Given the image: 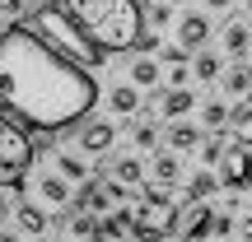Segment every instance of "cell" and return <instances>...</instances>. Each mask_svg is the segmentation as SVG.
<instances>
[{"label":"cell","instance_id":"cell-15","mask_svg":"<svg viewBox=\"0 0 252 242\" xmlns=\"http://www.w3.org/2000/svg\"><path fill=\"white\" fill-rule=\"evenodd\" d=\"M9 215H14V224H19V238H42L47 233V210L33 205V200H19Z\"/></svg>","mask_w":252,"mask_h":242},{"label":"cell","instance_id":"cell-19","mask_svg":"<svg viewBox=\"0 0 252 242\" xmlns=\"http://www.w3.org/2000/svg\"><path fill=\"white\" fill-rule=\"evenodd\" d=\"M191 75H196L201 84H220V70H224V52H206V47H196V56H191L187 65Z\"/></svg>","mask_w":252,"mask_h":242},{"label":"cell","instance_id":"cell-25","mask_svg":"<svg viewBox=\"0 0 252 242\" xmlns=\"http://www.w3.org/2000/svg\"><path fill=\"white\" fill-rule=\"evenodd\" d=\"M224 135H210V140H206V135H201V144H196V159L201 163H206V168H220V159H224Z\"/></svg>","mask_w":252,"mask_h":242},{"label":"cell","instance_id":"cell-7","mask_svg":"<svg viewBox=\"0 0 252 242\" xmlns=\"http://www.w3.org/2000/svg\"><path fill=\"white\" fill-rule=\"evenodd\" d=\"M210 215L215 210L206 200H182L178 219H173V238H206L210 233Z\"/></svg>","mask_w":252,"mask_h":242},{"label":"cell","instance_id":"cell-17","mask_svg":"<svg viewBox=\"0 0 252 242\" xmlns=\"http://www.w3.org/2000/svg\"><path fill=\"white\" fill-rule=\"evenodd\" d=\"M220 89H224L229 98H248V93H252V65L248 61L224 65V70H220Z\"/></svg>","mask_w":252,"mask_h":242},{"label":"cell","instance_id":"cell-13","mask_svg":"<svg viewBox=\"0 0 252 242\" xmlns=\"http://www.w3.org/2000/svg\"><path fill=\"white\" fill-rule=\"evenodd\" d=\"M37 200L52 205V210H70V182H65L56 168L42 172V177H37Z\"/></svg>","mask_w":252,"mask_h":242},{"label":"cell","instance_id":"cell-28","mask_svg":"<svg viewBox=\"0 0 252 242\" xmlns=\"http://www.w3.org/2000/svg\"><path fill=\"white\" fill-rule=\"evenodd\" d=\"M159 61H163V65H191V52H187L182 42H163V47H159Z\"/></svg>","mask_w":252,"mask_h":242},{"label":"cell","instance_id":"cell-26","mask_svg":"<svg viewBox=\"0 0 252 242\" xmlns=\"http://www.w3.org/2000/svg\"><path fill=\"white\" fill-rule=\"evenodd\" d=\"M224 121H229V108H224V98H210V103H201V126H206V131H224Z\"/></svg>","mask_w":252,"mask_h":242},{"label":"cell","instance_id":"cell-20","mask_svg":"<svg viewBox=\"0 0 252 242\" xmlns=\"http://www.w3.org/2000/svg\"><path fill=\"white\" fill-rule=\"evenodd\" d=\"M224 131H229V140H238V144H252V93L238 108H229V121H224Z\"/></svg>","mask_w":252,"mask_h":242},{"label":"cell","instance_id":"cell-8","mask_svg":"<svg viewBox=\"0 0 252 242\" xmlns=\"http://www.w3.org/2000/svg\"><path fill=\"white\" fill-rule=\"evenodd\" d=\"M112 144H117V126H112V121H89L80 131V140H75V149L89 154V159H103Z\"/></svg>","mask_w":252,"mask_h":242},{"label":"cell","instance_id":"cell-11","mask_svg":"<svg viewBox=\"0 0 252 242\" xmlns=\"http://www.w3.org/2000/svg\"><path fill=\"white\" fill-rule=\"evenodd\" d=\"M187 112H196V93H191L187 84H168V89L159 93V117L178 121V117H187Z\"/></svg>","mask_w":252,"mask_h":242},{"label":"cell","instance_id":"cell-29","mask_svg":"<svg viewBox=\"0 0 252 242\" xmlns=\"http://www.w3.org/2000/svg\"><path fill=\"white\" fill-rule=\"evenodd\" d=\"M173 24V5L168 0H154L150 5V28H168Z\"/></svg>","mask_w":252,"mask_h":242},{"label":"cell","instance_id":"cell-14","mask_svg":"<svg viewBox=\"0 0 252 242\" xmlns=\"http://www.w3.org/2000/svg\"><path fill=\"white\" fill-rule=\"evenodd\" d=\"M178 42L187 47V52H196V47H206L210 42V14H182L178 19Z\"/></svg>","mask_w":252,"mask_h":242},{"label":"cell","instance_id":"cell-33","mask_svg":"<svg viewBox=\"0 0 252 242\" xmlns=\"http://www.w3.org/2000/svg\"><path fill=\"white\" fill-rule=\"evenodd\" d=\"M5 24H9V19H5V14H0V28H5Z\"/></svg>","mask_w":252,"mask_h":242},{"label":"cell","instance_id":"cell-18","mask_svg":"<svg viewBox=\"0 0 252 242\" xmlns=\"http://www.w3.org/2000/svg\"><path fill=\"white\" fill-rule=\"evenodd\" d=\"M150 177L159 182V191H168V187H178V182H182V154H173V149H163L159 159L150 163Z\"/></svg>","mask_w":252,"mask_h":242},{"label":"cell","instance_id":"cell-22","mask_svg":"<svg viewBox=\"0 0 252 242\" xmlns=\"http://www.w3.org/2000/svg\"><path fill=\"white\" fill-rule=\"evenodd\" d=\"M56 172H61L65 182H75V187H80L84 177H94V172H89V154H70V149H56Z\"/></svg>","mask_w":252,"mask_h":242},{"label":"cell","instance_id":"cell-16","mask_svg":"<svg viewBox=\"0 0 252 242\" xmlns=\"http://www.w3.org/2000/svg\"><path fill=\"white\" fill-rule=\"evenodd\" d=\"M126 80H131L135 89H145V93H150L154 84L163 80V61H154L150 52H140V56H135V61H131V70H126Z\"/></svg>","mask_w":252,"mask_h":242},{"label":"cell","instance_id":"cell-21","mask_svg":"<svg viewBox=\"0 0 252 242\" xmlns=\"http://www.w3.org/2000/svg\"><path fill=\"white\" fill-rule=\"evenodd\" d=\"M215 187H220V168H206V163H201V168L187 177L182 200H210V196H215Z\"/></svg>","mask_w":252,"mask_h":242},{"label":"cell","instance_id":"cell-12","mask_svg":"<svg viewBox=\"0 0 252 242\" xmlns=\"http://www.w3.org/2000/svg\"><path fill=\"white\" fill-rule=\"evenodd\" d=\"M108 205H112L108 182H98V177H84L80 191H75V200H70V210H94V215H108Z\"/></svg>","mask_w":252,"mask_h":242},{"label":"cell","instance_id":"cell-27","mask_svg":"<svg viewBox=\"0 0 252 242\" xmlns=\"http://www.w3.org/2000/svg\"><path fill=\"white\" fill-rule=\"evenodd\" d=\"M131 144L140 154H150V149H159V144H163V135H159V126H135V131H131Z\"/></svg>","mask_w":252,"mask_h":242},{"label":"cell","instance_id":"cell-5","mask_svg":"<svg viewBox=\"0 0 252 242\" xmlns=\"http://www.w3.org/2000/svg\"><path fill=\"white\" fill-rule=\"evenodd\" d=\"M173 219H178V200H168V191H145L126 238H173Z\"/></svg>","mask_w":252,"mask_h":242},{"label":"cell","instance_id":"cell-6","mask_svg":"<svg viewBox=\"0 0 252 242\" xmlns=\"http://www.w3.org/2000/svg\"><path fill=\"white\" fill-rule=\"evenodd\" d=\"M220 182H224L229 191H248V182H252V144H238V140L224 144V159H220Z\"/></svg>","mask_w":252,"mask_h":242},{"label":"cell","instance_id":"cell-30","mask_svg":"<svg viewBox=\"0 0 252 242\" xmlns=\"http://www.w3.org/2000/svg\"><path fill=\"white\" fill-rule=\"evenodd\" d=\"M0 14L5 19H24V0H0Z\"/></svg>","mask_w":252,"mask_h":242},{"label":"cell","instance_id":"cell-9","mask_svg":"<svg viewBox=\"0 0 252 242\" xmlns=\"http://www.w3.org/2000/svg\"><path fill=\"white\" fill-rule=\"evenodd\" d=\"M220 52H224L229 61H248V56H252V24H248V19H229V24H224Z\"/></svg>","mask_w":252,"mask_h":242},{"label":"cell","instance_id":"cell-32","mask_svg":"<svg viewBox=\"0 0 252 242\" xmlns=\"http://www.w3.org/2000/svg\"><path fill=\"white\" fill-rule=\"evenodd\" d=\"M238 233H243V238H252V215L243 219V228H238Z\"/></svg>","mask_w":252,"mask_h":242},{"label":"cell","instance_id":"cell-31","mask_svg":"<svg viewBox=\"0 0 252 242\" xmlns=\"http://www.w3.org/2000/svg\"><path fill=\"white\" fill-rule=\"evenodd\" d=\"M234 0H206V9H229Z\"/></svg>","mask_w":252,"mask_h":242},{"label":"cell","instance_id":"cell-23","mask_svg":"<svg viewBox=\"0 0 252 242\" xmlns=\"http://www.w3.org/2000/svg\"><path fill=\"white\" fill-rule=\"evenodd\" d=\"M140 103H145V98H140V89H135L131 80H126V84H117V89L108 93V108L117 112V117H135V112H140Z\"/></svg>","mask_w":252,"mask_h":242},{"label":"cell","instance_id":"cell-10","mask_svg":"<svg viewBox=\"0 0 252 242\" xmlns=\"http://www.w3.org/2000/svg\"><path fill=\"white\" fill-rule=\"evenodd\" d=\"M201 135H206V126H201V121L178 117V121H168V131H163V149H173V154H191V149L201 144Z\"/></svg>","mask_w":252,"mask_h":242},{"label":"cell","instance_id":"cell-4","mask_svg":"<svg viewBox=\"0 0 252 242\" xmlns=\"http://www.w3.org/2000/svg\"><path fill=\"white\" fill-rule=\"evenodd\" d=\"M28 163H33V140L0 112V187L19 196L24 177H28Z\"/></svg>","mask_w":252,"mask_h":242},{"label":"cell","instance_id":"cell-2","mask_svg":"<svg viewBox=\"0 0 252 242\" xmlns=\"http://www.w3.org/2000/svg\"><path fill=\"white\" fill-rule=\"evenodd\" d=\"M61 9L103 47V52H131L145 33V14L135 0H61Z\"/></svg>","mask_w":252,"mask_h":242},{"label":"cell","instance_id":"cell-3","mask_svg":"<svg viewBox=\"0 0 252 242\" xmlns=\"http://www.w3.org/2000/svg\"><path fill=\"white\" fill-rule=\"evenodd\" d=\"M28 24H33V28H37V33H42L61 56H70V61H75V65H84V70H98V65L108 61V52H103V47L94 42V37L84 33L80 24H75V19L65 14L61 5H42V0H37Z\"/></svg>","mask_w":252,"mask_h":242},{"label":"cell","instance_id":"cell-1","mask_svg":"<svg viewBox=\"0 0 252 242\" xmlns=\"http://www.w3.org/2000/svg\"><path fill=\"white\" fill-rule=\"evenodd\" d=\"M98 84L84 65L61 56L28 19L0 28V112L28 131H70L94 112Z\"/></svg>","mask_w":252,"mask_h":242},{"label":"cell","instance_id":"cell-34","mask_svg":"<svg viewBox=\"0 0 252 242\" xmlns=\"http://www.w3.org/2000/svg\"><path fill=\"white\" fill-rule=\"evenodd\" d=\"M243 5H248V14H252V0H243Z\"/></svg>","mask_w":252,"mask_h":242},{"label":"cell","instance_id":"cell-35","mask_svg":"<svg viewBox=\"0 0 252 242\" xmlns=\"http://www.w3.org/2000/svg\"><path fill=\"white\" fill-rule=\"evenodd\" d=\"M24 5H37V0H24Z\"/></svg>","mask_w":252,"mask_h":242},{"label":"cell","instance_id":"cell-24","mask_svg":"<svg viewBox=\"0 0 252 242\" xmlns=\"http://www.w3.org/2000/svg\"><path fill=\"white\" fill-rule=\"evenodd\" d=\"M112 177L126 182V187H145V159H135V154H122V159H112Z\"/></svg>","mask_w":252,"mask_h":242}]
</instances>
